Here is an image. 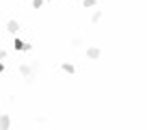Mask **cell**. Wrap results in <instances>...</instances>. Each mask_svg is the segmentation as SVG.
<instances>
[{"instance_id":"5","label":"cell","mask_w":147,"mask_h":130,"mask_svg":"<svg viewBox=\"0 0 147 130\" xmlns=\"http://www.w3.org/2000/svg\"><path fill=\"white\" fill-rule=\"evenodd\" d=\"M7 30L13 32V35H18L20 32V22L18 20H9V22H7Z\"/></svg>"},{"instance_id":"2","label":"cell","mask_w":147,"mask_h":130,"mask_svg":"<svg viewBox=\"0 0 147 130\" xmlns=\"http://www.w3.org/2000/svg\"><path fill=\"white\" fill-rule=\"evenodd\" d=\"M13 48H15V50H24V52H30L32 50V46H30V43H26V41H22V39H20V37H15V41H13Z\"/></svg>"},{"instance_id":"3","label":"cell","mask_w":147,"mask_h":130,"mask_svg":"<svg viewBox=\"0 0 147 130\" xmlns=\"http://www.w3.org/2000/svg\"><path fill=\"white\" fill-rule=\"evenodd\" d=\"M100 56H102V48H97V46L87 48V59H100Z\"/></svg>"},{"instance_id":"8","label":"cell","mask_w":147,"mask_h":130,"mask_svg":"<svg viewBox=\"0 0 147 130\" xmlns=\"http://www.w3.org/2000/svg\"><path fill=\"white\" fill-rule=\"evenodd\" d=\"M95 5H97V0H82L84 9H91V7H95Z\"/></svg>"},{"instance_id":"12","label":"cell","mask_w":147,"mask_h":130,"mask_svg":"<svg viewBox=\"0 0 147 130\" xmlns=\"http://www.w3.org/2000/svg\"><path fill=\"white\" fill-rule=\"evenodd\" d=\"M2 72H5V63H2V61H0V74H2Z\"/></svg>"},{"instance_id":"10","label":"cell","mask_w":147,"mask_h":130,"mask_svg":"<svg viewBox=\"0 0 147 130\" xmlns=\"http://www.w3.org/2000/svg\"><path fill=\"white\" fill-rule=\"evenodd\" d=\"M41 5H43V0H32V7H35V9H39Z\"/></svg>"},{"instance_id":"4","label":"cell","mask_w":147,"mask_h":130,"mask_svg":"<svg viewBox=\"0 0 147 130\" xmlns=\"http://www.w3.org/2000/svg\"><path fill=\"white\" fill-rule=\"evenodd\" d=\"M11 126V117L7 113H0V130H9Z\"/></svg>"},{"instance_id":"9","label":"cell","mask_w":147,"mask_h":130,"mask_svg":"<svg viewBox=\"0 0 147 130\" xmlns=\"http://www.w3.org/2000/svg\"><path fill=\"white\" fill-rule=\"evenodd\" d=\"M71 46L74 48H80V46H82V39H80V37H74L71 39Z\"/></svg>"},{"instance_id":"7","label":"cell","mask_w":147,"mask_h":130,"mask_svg":"<svg viewBox=\"0 0 147 130\" xmlns=\"http://www.w3.org/2000/svg\"><path fill=\"white\" fill-rule=\"evenodd\" d=\"M100 20H102V11L97 9V11H93V15H91V22H93V24H97Z\"/></svg>"},{"instance_id":"6","label":"cell","mask_w":147,"mask_h":130,"mask_svg":"<svg viewBox=\"0 0 147 130\" xmlns=\"http://www.w3.org/2000/svg\"><path fill=\"white\" fill-rule=\"evenodd\" d=\"M61 70L74 76V74H76V65H74V63H63V65H61Z\"/></svg>"},{"instance_id":"13","label":"cell","mask_w":147,"mask_h":130,"mask_svg":"<svg viewBox=\"0 0 147 130\" xmlns=\"http://www.w3.org/2000/svg\"><path fill=\"white\" fill-rule=\"evenodd\" d=\"M48 2H50V0H48Z\"/></svg>"},{"instance_id":"1","label":"cell","mask_w":147,"mask_h":130,"mask_svg":"<svg viewBox=\"0 0 147 130\" xmlns=\"http://www.w3.org/2000/svg\"><path fill=\"white\" fill-rule=\"evenodd\" d=\"M37 72H39V63H37V61H32L30 65H28V63H22V65H20V74L24 76L26 85H32V80H35Z\"/></svg>"},{"instance_id":"11","label":"cell","mask_w":147,"mask_h":130,"mask_svg":"<svg viewBox=\"0 0 147 130\" xmlns=\"http://www.w3.org/2000/svg\"><path fill=\"white\" fill-rule=\"evenodd\" d=\"M2 59H7V50H0V61Z\"/></svg>"}]
</instances>
